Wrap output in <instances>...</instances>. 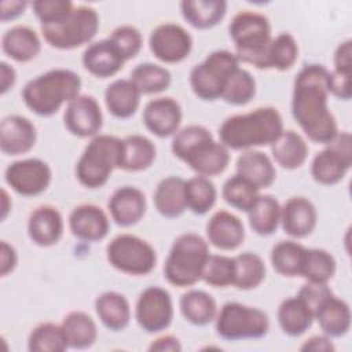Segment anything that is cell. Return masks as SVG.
Returning a JSON list of instances; mask_svg holds the SVG:
<instances>
[{
    "mask_svg": "<svg viewBox=\"0 0 352 352\" xmlns=\"http://www.w3.org/2000/svg\"><path fill=\"white\" fill-rule=\"evenodd\" d=\"M329 70L318 63L305 65L296 76L292 94V114L314 143L327 144L337 133V122L329 110Z\"/></svg>",
    "mask_w": 352,
    "mask_h": 352,
    "instance_id": "1",
    "label": "cell"
},
{
    "mask_svg": "<svg viewBox=\"0 0 352 352\" xmlns=\"http://www.w3.org/2000/svg\"><path fill=\"white\" fill-rule=\"evenodd\" d=\"M280 113L271 106L227 117L219 128L220 143L228 150H254L271 146L283 132Z\"/></svg>",
    "mask_w": 352,
    "mask_h": 352,
    "instance_id": "2",
    "label": "cell"
},
{
    "mask_svg": "<svg viewBox=\"0 0 352 352\" xmlns=\"http://www.w3.org/2000/svg\"><path fill=\"white\" fill-rule=\"evenodd\" d=\"M175 157L186 162L197 175L210 177L226 170L230 162L228 148L214 140L202 125H187L176 132L170 144Z\"/></svg>",
    "mask_w": 352,
    "mask_h": 352,
    "instance_id": "3",
    "label": "cell"
},
{
    "mask_svg": "<svg viewBox=\"0 0 352 352\" xmlns=\"http://www.w3.org/2000/svg\"><path fill=\"white\" fill-rule=\"evenodd\" d=\"M81 78L69 69H52L30 81L22 89L26 107L40 117H51L63 104L80 95Z\"/></svg>",
    "mask_w": 352,
    "mask_h": 352,
    "instance_id": "4",
    "label": "cell"
},
{
    "mask_svg": "<svg viewBox=\"0 0 352 352\" xmlns=\"http://www.w3.org/2000/svg\"><path fill=\"white\" fill-rule=\"evenodd\" d=\"M124 139L113 135H96L84 148L76 164V177L87 188L103 187L116 168H120Z\"/></svg>",
    "mask_w": 352,
    "mask_h": 352,
    "instance_id": "5",
    "label": "cell"
},
{
    "mask_svg": "<svg viewBox=\"0 0 352 352\" xmlns=\"http://www.w3.org/2000/svg\"><path fill=\"white\" fill-rule=\"evenodd\" d=\"M208 242L198 234L179 235L169 250L164 265V276L177 287H188L202 278L205 263L209 257Z\"/></svg>",
    "mask_w": 352,
    "mask_h": 352,
    "instance_id": "6",
    "label": "cell"
},
{
    "mask_svg": "<svg viewBox=\"0 0 352 352\" xmlns=\"http://www.w3.org/2000/svg\"><path fill=\"white\" fill-rule=\"evenodd\" d=\"M228 32L238 60L263 69L264 54L272 40L268 18L258 12L242 11L232 18Z\"/></svg>",
    "mask_w": 352,
    "mask_h": 352,
    "instance_id": "7",
    "label": "cell"
},
{
    "mask_svg": "<svg viewBox=\"0 0 352 352\" xmlns=\"http://www.w3.org/2000/svg\"><path fill=\"white\" fill-rule=\"evenodd\" d=\"M99 15L88 6H74L60 22L41 26L44 40L58 50H73L88 44L99 30Z\"/></svg>",
    "mask_w": 352,
    "mask_h": 352,
    "instance_id": "8",
    "label": "cell"
},
{
    "mask_svg": "<svg viewBox=\"0 0 352 352\" xmlns=\"http://www.w3.org/2000/svg\"><path fill=\"white\" fill-rule=\"evenodd\" d=\"M216 333L227 341L258 340L270 330L268 315L241 302H226L216 315Z\"/></svg>",
    "mask_w": 352,
    "mask_h": 352,
    "instance_id": "9",
    "label": "cell"
},
{
    "mask_svg": "<svg viewBox=\"0 0 352 352\" xmlns=\"http://www.w3.org/2000/svg\"><path fill=\"white\" fill-rule=\"evenodd\" d=\"M238 67L239 60L235 54L227 50L213 51L191 69L190 87L202 100L220 99L227 78Z\"/></svg>",
    "mask_w": 352,
    "mask_h": 352,
    "instance_id": "10",
    "label": "cell"
},
{
    "mask_svg": "<svg viewBox=\"0 0 352 352\" xmlns=\"http://www.w3.org/2000/svg\"><path fill=\"white\" fill-rule=\"evenodd\" d=\"M107 261L116 270L128 275H147L157 264L154 248L132 234H120L106 248Z\"/></svg>",
    "mask_w": 352,
    "mask_h": 352,
    "instance_id": "11",
    "label": "cell"
},
{
    "mask_svg": "<svg viewBox=\"0 0 352 352\" xmlns=\"http://www.w3.org/2000/svg\"><path fill=\"white\" fill-rule=\"evenodd\" d=\"M352 166V136L338 132L326 147L319 151L311 164V175L323 186L337 184Z\"/></svg>",
    "mask_w": 352,
    "mask_h": 352,
    "instance_id": "12",
    "label": "cell"
},
{
    "mask_svg": "<svg viewBox=\"0 0 352 352\" xmlns=\"http://www.w3.org/2000/svg\"><path fill=\"white\" fill-rule=\"evenodd\" d=\"M135 319L146 333L168 329L173 319V302L169 292L160 286L144 289L135 305Z\"/></svg>",
    "mask_w": 352,
    "mask_h": 352,
    "instance_id": "13",
    "label": "cell"
},
{
    "mask_svg": "<svg viewBox=\"0 0 352 352\" xmlns=\"http://www.w3.org/2000/svg\"><path fill=\"white\" fill-rule=\"evenodd\" d=\"M52 179L50 165L40 158H26L10 164L4 172L6 183L19 195L34 197L44 192Z\"/></svg>",
    "mask_w": 352,
    "mask_h": 352,
    "instance_id": "14",
    "label": "cell"
},
{
    "mask_svg": "<svg viewBox=\"0 0 352 352\" xmlns=\"http://www.w3.org/2000/svg\"><path fill=\"white\" fill-rule=\"evenodd\" d=\"M150 51L164 63H179L184 60L192 48L190 33L177 23L158 25L150 34Z\"/></svg>",
    "mask_w": 352,
    "mask_h": 352,
    "instance_id": "15",
    "label": "cell"
},
{
    "mask_svg": "<svg viewBox=\"0 0 352 352\" xmlns=\"http://www.w3.org/2000/svg\"><path fill=\"white\" fill-rule=\"evenodd\" d=\"M66 129L77 138H94L103 125V114L98 100L91 95H78L65 110Z\"/></svg>",
    "mask_w": 352,
    "mask_h": 352,
    "instance_id": "16",
    "label": "cell"
},
{
    "mask_svg": "<svg viewBox=\"0 0 352 352\" xmlns=\"http://www.w3.org/2000/svg\"><path fill=\"white\" fill-rule=\"evenodd\" d=\"M182 107L173 98H155L143 109L144 126L158 138H169L179 131Z\"/></svg>",
    "mask_w": 352,
    "mask_h": 352,
    "instance_id": "17",
    "label": "cell"
},
{
    "mask_svg": "<svg viewBox=\"0 0 352 352\" xmlns=\"http://www.w3.org/2000/svg\"><path fill=\"white\" fill-rule=\"evenodd\" d=\"M36 140L37 131L29 118L12 114L1 120L0 150L6 155L26 154L34 147Z\"/></svg>",
    "mask_w": 352,
    "mask_h": 352,
    "instance_id": "18",
    "label": "cell"
},
{
    "mask_svg": "<svg viewBox=\"0 0 352 352\" xmlns=\"http://www.w3.org/2000/svg\"><path fill=\"white\" fill-rule=\"evenodd\" d=\"M109 217L102 208L84 204L76 206L69 214L70 232L85 242L102 241L109 232Z\"/></svg>",
    "mask_w": 352,
    "mask_h": 352,
    "instance_id": "19",
    "label": "cell"
},
{
    "mask_svg": "<svg viewBox=\"0 0 352 352\" xmlns=\"http://www.w3.org/2000/svg\"><path fill=\"white\" fill-rule=\"evenodd\" d=\"M107 206L111 219L120 227H131L139 223L147 208L143 191L133 186L117 188L111 194Z\"/></svg>",
    "mask_w": 352,
    "mask_h": 352,
    "instance_id": "20",
    "label": "cell"
},
{
    "mask_svg": "<svg viewBox=\"0 0 352 352\" xmlns=\"http://www.w3.org/2000/svg\"><path fill=\"white\" fill-rule=\"evenodd\" d=\"M318 213L314 204L304 197H292L280 206V224L292 238H305L316 227Z\"/></svg>",
    "mask_w": 352,
    "mask_h": 352,
    "instance_id": "21",
    "label": "cell"
},
{
    "mask_svg": "<svg viewBox=\"0 0 352 352\" xmlns=\"http://www.w3.org/2000/svg\"><path fill=\"white\" fill-rule=\"evenodd\" d=\"M63 228L60 212L51 205L36 208L28 220V235L33 243L41 248L58 243L63 235Z\"/></svg>",
    "mask_w": 352,
    "mask_h": 352,
    "instance_id": "22",
    "label": "cell"
},
{
    "mask_svg": "<svg viewBox=\"0 0 352 352\" xmlns=\"http://www.w3.org/2000/svg\"><path fill=\"white\" fill-rule=\"evenodd\" d=\"M208 242L220 250H235L245 239L243 223L227 210L216 212L206 224Z\"/></svg>",
    "mask_w": 352,
    "mask_h": 352,
    "instance_id": "23",
    "label": "cell"
},
{
    "mask_svg": "<svg viewBox=\"0 0 352 352\" xmlns=\"http://www.w3.org/2000/svg\"><path fill=\"white\" fill-rule=\"evenodd\" d=\"M81 60L85 70L99 78L113 77L125 63V59L109 38L89 44L82 52Z\"/></svg>",
    "mask_w": 352,
    "mask_h": 352,
    "instance_id": "24",
    "label": "cell"
},
{
    "mask_svg": "<svg viewBox=\"0 0 352 352\" xmlns=\"http://www.w3.org/2000/svg\"><path fill=\"white\" fill-rule=\"evenodd\" d=\"M154 206L157 212L166 219H176L187 209L186 180L177 176L162 179L154 191Z\"/></svg>",
    "mask_w": 352,
    "mask_h": 352,
    "instance_id": "25",
    "label": "cell"
},
{
    "mask_svg": "<svg viewBox=\"0 0 352 352\" xmlns=\"http://www.w3.org/2000/svg\"><path fill=\"white\" fill-rule=\"evenodd\" d=\"M1 48L11 59L25 63L37 58L41 51V41L32 28L16 25L3 34Z\"/></svg>",
    "mask_w": 352,
    "mask_h": 352,
    "instance_id": "26",
    "label": "cell"
},
{
    "mask_svg": "<svg viewBox=\"0 0 352 352\" xmlns=\"http://www.w3.org/2000/svg\"><path fill=\"white\" fill-rule=\"evenodd\" d=\"M142 94L128 78L114 80L104 91V103L111 116L120 120L132 117L140 104Z\"/></svg>",
    "mask_w": 352,
    "mask_h": 352,
    "instance_id": "27",
    "label": "cell"
},
{
    "mask_svg": "<svg viewBox=\"0 0 352 352\" xmlns=\"http://www.w3.org/2000/svg\"><path fill=\"white\" fill-rule=\"evenodd\" d=\"M236 175L261 190L275 182L276 170L267 154L258 150H246L236 160Z\"/></svg>",
    "mask_w": 352,
    "mask_h": 352,
    "instance_id": "28",
    "label": "cell"
},
{
    "mask_svg": "<svg viewBox=\"0 0 352 352\" xmlns=\"http://www.w3.org/2000/svg\"><path fill=\"white\" fill-rule=\"evenodd\" d=\"M320 330L330 338L344 337L351 327V309L346 301L331 294L315 312Z\"/></svg>",
    "mask_w": 352,
    "mask_h": 352,
    "instance_id": "29",
    "label": "cell"
},
{
    "mask_svg": "<svg viewBox=\"0 0 352 352\" xmlns=\"http://www.w3.org/2000/svg\"><path fill=\"white\" fill-rule=\"evenodd\" d=\"M95 311L102 324L111 331L124 330L131 320V307L124 294L104 292L95 300Z\"/></svg>",
    "mask_w": 352,
    "mask_h": 352,
    "instance_id": "30",
    "label": "cell"
},
{
    "mask_svg": "<svg viewBox=\"0 0 352 352\" xmlns=\"http://www.w3.org/2000/svg\"><path fill=\"white\" fill-rule=\"evenodd\" d=\"M314 320V312L298 296L285 298L278 308V323L289 337L304 334L312 326Z\"/></svg>",
    "mask_w": 352,
    "mask_h": 352,
    "instance_id": "31",
    "label": "cell"
},
{
    "mask_svg": "<svg viewBox=\"0 0 352 352\" xmlns=\"http://www.w3.org/2000/svg\"><path fill=\"white\" fill-rule=\"evenodd\" d=\"M271 154L275 162L287 170L300 168L308 157V146L304 138L289 129L271 144Z\"/></svg>",
    "mask_w": 352,
    "mask_h": 352,
    "instance_id": "32",
    "label": "cell"
},
{
    "mask_svg": "<svg viewBox=\"0 0 352 352\" xmlns=\"http://www.w3.org/2000/svg\"><path fill=\"white\" fill-rule=\"evenodd\" d=\"M183 18L195 29H210L226 15L224 0H184L180 3Z\"/></svg>",
    "mask_w": 352,
    "mask_h": 352,
    "instance_id": "33",
    "label": "cell"
},
{
    "mask_svg": "<svg viewBox=\"0 0 352 352\" xmlns=\"http://www.w3.org/2000/svg\"><path fill=\"white\" fill-rule=\"evenodd\" d=\"M60 326L69 348L87 349L91 348L98 338L96 323L82 311L69 312L63 318Z\"/></svg>",
    "mask_w": 352,
    "mask_h": 352,
    "instance_id": "34",
    "label": "cell"
},
{
    "mask_svg": "<svg viewBox=\"0 0 352 352\" xmlns=\"http://www.w3.org/2000/svg\"><path fill=\"white\" fill-rule=\"evenodd\" d=\"M183 318L194 326H206L216 319L217 305L214 298L204 290H188L179 301Z\"/></svg>",
    "mask_w": 352,
    "mask_h": 352,
    "instance_id": "35",
    "label": "cell"
},
{
    "mask_svg": "<svg viewBox=\"0 0 352 352\" xmlns=\"http://www.w3.org/2000/svg\"><path fill=\"white\" fill-rule=\"evenodd\" d=\"M157 148L154 143L143 135H129L124 138V153L120 169L140 172L151 166Z\"/></svg>",
    "mask_w": 352,
    "mask_h": 352,
    "instance_id": "36",
    "label": "cell"
},
{
    "mask_svg": "<svg viewBox=\"0 0 352 352\" xmlns=\"http://www.w3.org/2000/svg\"><path fill=\"white\" fill-rule=\"evenodd\" d=\"M250 228L261 236L274 234L280 224V205L272 195H261L248 212Z\"/></svg>",
    "mask_w": 352,
    "mask_h": 352,
    "instance_id": "37",
    "label": "cell"
},
{
    "mask_svg": "<svg viewBox=\"0 0 352 352\" xmlns=\"http://www.w3.org/2000/svg\"><path fill=\"white\" fill-rule=\"evenodd\" d=\"M298 45L290 33H280L267 47L263 60V69L289 70L297 62Z\"/></svg>",
    "mask_w": 352,
    "mask_h": 352,
    "instance_id": "38",
    "label": "cell"
},
{
    "mask_svg": "<svg viewBox=\"0 0 352 352\" xmlns=\"http://www.w3.org/2000/svg\"><path fill=\"white\" fill-rule=\"evenodd\" d=\"M305 249L296 241H280L271 250L272 268L282 276H300Z\"/></svg>",
    "mask_w": 352,
    "mask_h": 352,
    "instance_id": "39",
    "label": "cell"
},
{
    "mask_svg": "<svg viewBox=\"0 0 352 352\" xmlns=\"http://www.w3.org/2000/svg\"><path fill=\"white\" fill-rule=\"evenodd\" d=\"M129 80L142 95H153L168 89L172 77L168 69L151 62H144L131 72Z\"/></svg>",
    "mask_w": 352,
    "mask_h": 352,
    "instance_id": "40",
    "label": "cell"
},
{
    "mask_svg": "<svg viewBox=\"0 0 352 352\" xmlns=\"http://www.w3.org/2000/svg\"><path fill=\"white\" fill-rule=\"evenodd\" d=\"M235 278L234 285L241 290H252L265 279V264L263 258L252 252H245L234 257Z\"/></svg>",
    "mask_w": 352,
    "mask_h": 352,
    "instance_id": "41",
    "label": "cell"
},
{
    "mask_svg": "<svg viewBox=\"0 0 352 352\" xmlns=\"http://www.w3.org/2000/svg\"><path fill=\"white\" fill-rule=\"evenodd\" d=\"M217 191L214 184L205 176H194L186 180V204L194 214L208 213L216 204Z\"/></svg>",
    "mask_w": 352,
    "mask_h": 352,
    "instance_id": "42",
    "label": "cell"
},
{
    "mask_svg": "<svg viewBox=\"0 0 352 352\" xmlns=\"http://www.w3.org/2000/svg\"><path fill=\"white\" fill-rule=\"evenodd\" d=\"M336 272V260L324 249H305L301 274L307 282L327 283Z\"/></svg>",
    "mask_w": 352,
    "mask_h": 352,
    "instance_id": "43",
    "label": "cell"
},
{
    "mask_svg": "<svg viewBox=\"0 0 352 352\" xmlns=\"http://www.w3.org/2000/svg\"><path fill=\"white\" fill-rule=\"evenodd\" d=\"M258 191L256 186L235 173L224 182L221 195L230 206L248 213L258 199Z\"/></svg>",
    "mask_w": 352,
    "mask_h": 352,
    "instance_id": "44",
    "label": "cell"
},
{
    "mask_svg": "<svg viewBox=\"0 0 352 352\" xmlns=\"http://www.w3.org/2000/svg\"><path fill=\"white\" fill-rule=\"evenodd\" d=\"M67 348L62 326L51 322L37 324L28 338V349L30 352H63Z\"/></svg>",
    "mask_w": 352,
    "mask_h": 352,
    "instance_id": "45",
    "label": "cell"
},
{
    "mask_svg": "<svg viewBox=\"0 0 352 352\" xmlns=\"http://www.w3.org/2000/svg\"><path fill=\"white\" fill-rule=\"evenodd\" d=\"M254 95L256 81L253 76L248 70L238 67L227 78L220 99L234 106H243L249 103Z\"/></svg>",
    "mask_w": 352,
    "mask_h": 352,
    "instance_id": "46",
    "label": "cell"
},
{
    "mask_svg": "<svg viewBox=\"0 0 352 352\" xmlns=\"http://www.w3.org/2000/svg\"><path fill=\"white\" fill-rule=\"evenodd\" d=\"M234 257H228L224 254H209L201 278L205 283L213 287H227L234 285Z\"/></svg>",
    "mask_w": 352,
    "mask_h": 352,
    "instance_id": "47",
    "label": "cell"
},
{
    "mask_svg": "<svg viewBox=\"0 0 352 352\" xmlns=\"http://www.w3.org/2000/svg\"><path fill=\"white\" fill-rule=\"evenodd\" d=\"M107 38L116 45V48L120 51L125 62L135 58L142 50L143 44L140 32L131 25L118 26L111 32V34Z\"/></svg>",
    "mask_w": 352,
    "mask_h": 352,
    "instance_id": "48",
    "label": "cell"
},
{
    "mask_svg": "<svg viewBox=\"0 0 352 352\" xmlns=\"http://www.w3.org/2000/svg\"><path fill=\"white\" fill-rule=\"evenodd\" d=\"M32 7L41 26L60 22L74 8L70 0H36Z\"/></svg>",
    "mask_w": 352,
    "mask_h": 352,
    "instance_id": "49",
    "label": "cell"
},
{
    "mask_svg": "<svg viewBox=\"0 0 352 352\" xmlns=\"http://www.w3.org/2000/svg\"><path fill=\"white\" fill-rule=\"evenodd\" d=\"M334 294L331 292V289L327 286V283H316V282H307L304 283L297 296L311 308V311L315 312L318 311V308L331 296Z\"/></svg>",
    "mask_w": 352,
    "mask_h": 352,
    "instance_id": "50",
    "label": "cell"
},
{
    "mask_svg": "<svg viewBox=\"0 0 352 352\" xmlns=\"http://www.w3.org/2000/svg\"><path fill=\"white\" fill-rule=\"evenodd\" d=\"M327 88H329V94H331L333 96L341 100H349L352 96L351 72H338V70L329 72Z\"/></svg>",
    "mask_w": 352,
    "mask_h": 352,
    "instance_id": "51",
    "label": "cell"
},
{
    "mask_svg": "<svg viewBox=\"0 0 352 352\" xmlns=\"http://www.w3.org/2000/svg\"><path fill=\"white\" fill-rule=\"evenodd\" d=\"M18 264V253L12 245L6 241L0 242V275L7 276Z\"/></svg>",
    "mask_w": 352,
    "mask_h": 352,
    "instance_id": "52",
    "label": "cell"
},
{
    "mask_svg": "<svg viewBox=\"0 0 352 352\" xmlns=\"http://www.w3.org/2000/svg\"><path fill=\"white\" fill-rule=\"evenodd\" d=\"M352 67V41L345 40L338 44L334 52V70L351 72Z\"/></svg>",
    "mask_w": 352,
    "mask_h": 352,
    "instance_id": "53",
    "label": "cell"
},
{
    "mask_svg": "<svg viewBox=\"0 0 352 352\" xmlns=\"http://www.w3.org/2000/svg\"><path fill=\"white\" fill-rule=\"evenodd\" d=\"M302 352H334V344L330 337L322 336H312L304 341L300 346Z\"/></svg>",
    "mask_w": 352,
    "mask_h": 352,
    "instance_id": "54",
    "label": "cell"
},
{
    "mask_svg": "<svg viewBox=\"0 0 352 352\" xmlns=\"http://www.w3.org/2000/svg\"><path fill=\"white\" fill-rule=\"evenodd\" d=\"M148 351L150 352H179L182 351V344L177 337L166 334L154 340L150 344Z\"/></svg>",
    "mask_w": 352,
    "mask_h": 352,
    "instance_id": "55",
    "label": "cell"
},
{
    "mask_svg": "<svg viewBox=\"0 0 352 352\" xmlns=\"http://www.w3.org/2000/svg\"><path fill=\"white\" fill-rule=\"evenodd\" d=\"M28 7L26 1H1V21L8 22L21 16Z\"/></svg>",
    "mask_w": 352,
    "mask_h": 352,
    "instance_id": "56",
    "label": "cell"
},
{
    "mask_svg": "<svg viewBox=\"0 0 352 352\" xmlns=\"http://www.w3.org/2000/svg\"><path fill=\"white\" fill-rule=\"evenodd\" d=\"M16 81L15 69L7 62H0V92L1 95L7 94Z\"/></svg>",
    "mask_w": 352,
    "mask_h": 352,
    "instance_id": "57",
    "label": "cell"
},
{
    "mask_svg": "<svg viewBox=\"0 0 352 352\" xmlns=\"http://www.w3.org/2000/svg\"><path fill=\"white\" fill-rule=\"evenodd\" d=\"M11 206H12L11 198L8 197V192L3 188V190H1V220H6L7 214H8L10 210H11Z\"/></svg>",
    "mask_w": 352,
    "mask_h": 352,
    "instance_id": "58",
    "label": "cell"
}]
</instances>
